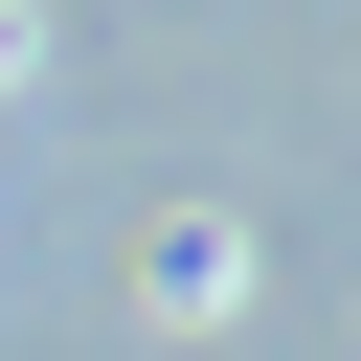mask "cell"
Wrapping results in <instances>:
<instances>
[{
	"label": "cell",
	"mask_w": 361,
	"mask_h": 361,
	"mask_svg": "<svg viewBox=\"0 0 361 361\" xmlns=\"http://www.w3.org/2000/svg\"><path fill=\"white\" fill-rule=\"evenodd\" d=\"M135 293H158L180 338H203V316H248V226H226V203H158V248H135Z\"/></svg>",
	"instance_id": "cell-1"
},
{
	"label": "cell",
	"mask_w": 361,
	"mask_h": 361,
	"mask_svg": "<svg viewBox=\"0 0 361 361\" xmlns=\"http://www.w3.org/2000/svg\"><path fill=\"white\" fill-rule=\"evenodd\" d=\"M23 45H45V23H23V0H0V68H23Z\"/></svg>",
	"instance_id": "cell-2"
}]
</instances>
